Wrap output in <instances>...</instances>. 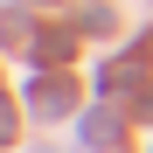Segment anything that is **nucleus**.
<instances>
[{
    "mask_svg": "<svg viewBox=\"0 0 153 153\" xmlns=\"http://www.w3.org/2000/svg\"><path fill=\"white\" fill-rule=\"evenodd\" d=\"M84 139H91V146H118V118H111V111H91V118H84Z\"/></svg>",
    "mask_w": 153,
    "mask_h": 153,
    "instance_id": "nucleus-1",
    "label": "nucleus"
},
{
    "mask_svg": "<svg viewBox=\"0 0 153 153\" xmlns=\"http://www.w3.org/2000/svg\"><path fill=\"white\" fill-rule=\"evenodd\" d=\"M63 105H70V84H42V91H35V111H42V118L63 111Z\"/></svg>",
    "mask_w": 153,
    "mask_h": 153,
    "instance_id": "nucleus-2",
    "label": "nucleus"
},
{
    "mask_svg": "<svg viewBox=\"0 0 153 153\" xmlns=\"http://www.w3.org/2000/svg\"><path fill=\"white\" fill-rule=\"evenodd\" d=\"M14 139V111H7V97H0V146Z\"/></svg>",
    "mask_w": 153,
    "mask_h": 153,
    "instance_id": "nucleus-3",
    "label": "nucleus"
}]
</instances>
